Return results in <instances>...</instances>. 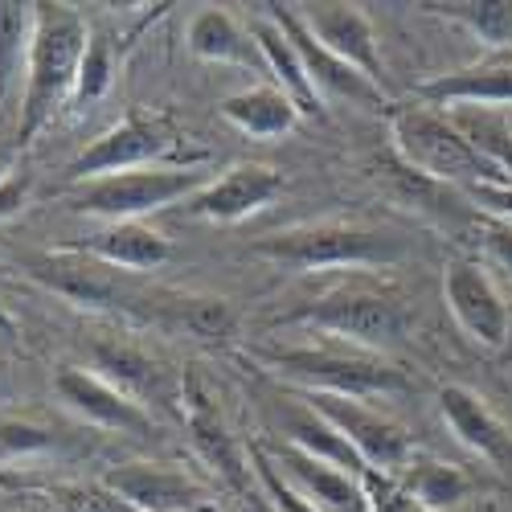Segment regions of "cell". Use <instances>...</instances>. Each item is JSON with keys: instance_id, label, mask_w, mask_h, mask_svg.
Listing matches in <instances>:
<instances>
[{"instance_id": "6da1fadb", "label": "cell", "mask_w": 512, "mask_h": 512, "mask_svg": "<svg viewBox=\"0 0 512 512\" xmlns=\"http://www.w3.org/2000/svg\"><path fill=\"white\" fill-rule=\"evenodd\" d=\"M87 41H91V25L74 5L37 0V29H33V50H29L13 148L33 144V136L41 132V127L74 99L78 66H82V54H87Z\"/></svg>"}, {"instance_id": "7a4b0ae2", "label": "cell", "mask_w": 512, "mask_h": 512, "mask_svg": "<svg viewBox=\"0 0 512 512\" xmlns=\"http://www.w3.org/2000/svg\"><path fill=\"white\" fill-rule=\"evenodd\" d=\"M287 328H316L328 332L345 345L357 349H390L410 332V308L390 283H369V279H349L328 287L316 300L300 304L295 312L279 316Z\"/></svg>"}, {"instance_id": "3957f363", "label": "cell", "mask_w": 512, "mask_h": 512, "mask_svg": "<svg viewBox=\"0 0 512 512\" xmlns=\"http://www.w3.org/2000/svg\"><path fill=\"white\" fill-rule=\"evenodd\" d=\"M259 259L283 271H361V267H390L402 259V242L386 230L357 226V222H304L275 234H263L250 246Z\"/></svg>"}, {"instance_id": "277c9868", "label": "cell", "mask_w": 512, "mask_h": 512, "mask_svg": "<svg viewBox=\"0 0 512 512\" xmlns=\"http://www.w3.org/2000/svg\"><path fill=\"white\" fill-rule=\"evenodd\" d=\"M267 365L304 386L308 394H340V398H394L410 390V377L386 361L381 353L345 345V349H328V345H291V349H275L267 353Z\"/></svg>"}, {"instance_id": "5b68a950", "label": "cell", "mask_w": 512, "mask_h": 512, "mask_svg": "<svg viewBox=\"0 0 512 512\" xmlns=\"http://www.w3.org/2000/svg\"><path fill=\"white\" fill-rule=\"evenodd\" d=\"M205 181H209L205 168L197 164H152V168H132V173L99 177L87 185H70L62 201L74 213H87V218L99 222H144L148 213L189 201Z\"/></svg>"}, {"instance_id": "8992f818", "label": "cell", "mask_w": 512, "mask_h": 512, "mask_svg": "<svg viewBox=\"0 0 512 512\" xmlns=\"http://www.w3.org/2000/svg\"><path fill=\"white\" fill-rule=\"evenodd\" d=\"M390 140H394V156L431 181H443L455 189H472L480 181H504L472 152V144L455 132V123L439 107H426V103L398 107L390 115Z\"/></svg>"}, {"instance_id": "52a82bcc", "label": "cell", "mask_w": 512, "mask_h": 512, "mask_svg": "<svg viewBox=\"0 0 512 512\" xmlns=\"http://www.w3.org/2000/svg\"><path fill=\"white\" fill-rule=\"evenodd\" d=\"M300 402L308 410H316L332 431H340L345 439L373 472H386V476H402L406 463L414 459V447H410V435L402 426L381 414L377 406L361 402V398H340V394H300Z\"/></svg>"}, {"instance_id": "ba28073f", "label": "cell", "mask_w": 512, "mask_h": 512, "mask_svg": "<svg viewBox=\"0 0 512 512\" xmlns=\"http://www.w3.org/2000/svg\"><path fill=\"white\" fill-rule=\"evenodd\" d=\"M173 144H177V136L164 119L127 115L115 127H107L103 136H95L66 164V189L99 181V177H115V173H132V168L164 164V156L173 152Z\"/></svg>"}, {"instance_id": "9c48e42d", "label": "cell", "mask_w": 512, "mask_h": 512, "mask_svg": "<svg viewBox=\"0 0 512 512\" xmlns=\"http://www.w3.org/2000/svg\"><path fill=\"white\" fill-rule=\"evenodd\" d=\"M21 271L50 287L62 300L78 304V308H132L136 291H132V275L127 271H115L91 254H82L74 246H62V250H41V254H25L21 259Z\"/></svg>"}, {"instance_id": "30bf717a", "label": "cell", "mask_w": 512, "mask_h": 512, "mask_svg": "<svg viewBox=\"0 0 512 512\" xmlns=\"http://www.w3.org/2000/svg\"><path fill=\"white\" fill-rule=\"evenodd\" d=\"M54 394L74 418L95 426V431H111V435H127V439H152V431H156L152 414L95 369L62 365L54 377Z\"/></svg>"}, {"instance_id": "8fae6325", "label": "cell", "mask_w": 512, "mask_h": 512, "mask_svg": "<svg viewBox=\"0 0 512 512\" xmlns=\"http://www.w3.org/2000/svg\"><path fill=\"white\" fill-rule=\"evenodd\" d=\"M279 193H283L279 168L259 164V160H238L226 168V173L209 177L185 201V213L189 218H201V222H213V226H238L250 218V213L267 209Z\"/></svg>"}, {"instance_id": "7c38bea8", "label": "cell", "mask_w": 512, "mask_h": 512, "mask_svg": "<svg viewBox=\"0 0 512 512\" xmlns=\"http://www.w3.org/2000/svg\"><path fill=\"white\" fill-rule=\"evenodd\" d=\"M267 17L291 37L295 54H300L308 78L316 95L328 103V99H340V103H353V107H390V95L377 87V82H369L361 70H353L349 62H340L336 54H328L320 41L308 33V25L300 21V13H295L291 5H263Z\"/></svg>"}, {"instance_id": "4fadbf2b", "label": "cell", "mask_w": 512, "mask_h": 512, "mask_svg": "<svg viewBox=\"0 0 512 512\" xmlns=\"http://www.w3.org/2000/svg\"><path fill=\"white\" fill-rule=\"evenodd\" d=\"M443 300L455 316V324L484 349H504L508 340V304L496 287V279L484 271V263L455 259L443 271Z\"/></svg>"}, {"instance_id": "5bb4252c", "label": "cell", "mask_w": 512, "mask_h": 512, "mask_svg": "<svg viewBox=\"0 0 512 512\" xmlns=\"http://www.w3.org/2000/svg\"><path fill=\"white\" fill-rule=\"evenodd\" d=\"M103 484L132 512H193L209 504V492L177 463H119Z\"/></svg>"}, {"instance_id": "9a60e30c", "label": "cell", "mask_w": 512, "mask_h": 512, "mask_svg": "<svg viewBox=\"0 0 512 512\" xmlns=\"http://www.w3.org/2000/svg\"><path fill=\"white\" fill-rule=\"evenodd\" d=\"M295 13H300L308 33L328 54L349 62L353 70H361L369 82L386 91V62H381V50H377V29L357 5H300Z\"/></svg>"}, {"instance_id": "2e32d148", "label": "cell", "mask_w": 512, "mask_h": 512, "mask_svg": "<svg viewBox=\"0 0 512 512\" xmlns=\"http://www.w3.org/2000/svg\"><path fill=\"white\" fill-rule=\"evenodd\" d=\"M414 103L426 107H504L512 111V54H492L476 66H459L439 78H426L414 91Z\"/></svg>"}, {"instance_id": "e0dca14e", "label": "cell", "mask_w": 512, "mask_h": 512, "mask_svg": "<svg viewBox=\"0 0 512 512\" xmlns=\"http://www.w3.org/2000/svg\"><path fill=\"white\" fill-rule=\"evenodd\" d=\"M439 414L451 426V435L480 455L496 472H512V431L496 418V410L467 386H443L439 390Z\"/></svg>"}, {"instance_id": "ac0fdd59", "label": "cell", "mask_w": 512, "mask_h": 512, "mask_svg": "<svg viewBox=\"0 0 512 512\" xmlns=\"http://www.w3.org/2000/svg\"><path fill=\"white\" fill-rule=\"evenodd\" d=\"M70 246L107 263V267H115V271H127V275L160 271L168 259H173V242L144 222H103Z\"/></svg>"}, {"instance_id": "d6986e66", "label": "cell", "mask_w": 512, "mask_h": 512, "mask_svg": "<svg viewBox=\"0 0 512 512\" xmlns=\"http://www.w3.org/2000/svg\"><path fill=\"white\" fill-rule=\"evenodd\" d=\"M381 181H386V189H390V197H394L398 205L414 209L418 218L435 222V226H447V230H467V226H472V230H476V222H480L476 205L467 201L463 189L414 173V168H406L398 156H390Z\"/></svg>"}, {"instance_id": "ffe728a7", "label": "cell", "mask_w": 512, "mask_h": 512, "mask_svg": "<svg viewBox=\"0 0 512 512\" xmlns=\"http://www.w3.org/2000/svg\"><path fill=\"white\" fill-rule=\"evenodd\" d=\"M250 37H254V46H259V54H263V66H267V74H271V87H279V91L295 103L300 119L328 123V107H324V99L316 95L312 78H308L304 62H300V54H295V46H291V37H287L267 13L250 25Z\"/></svg>"}, {"instance_id": "44dd1931", "label": "cell", "mask_w": 512, "mask_h": 512, "mask_svg": "<svg viewBox=\"0 0 512 512\" xmlns=\"http://www.w3.org/2000/svg\"><path fill=\"white\" fill-rule=\"evenodd\" d=\"M275 463H279V472L300 488L320 512H369L361 480L349 476V472H340V467H332L324 459H312V455H304L300 447H291V443H283Z\"/></svg>"}, {"instance_id": "7402d4cb", "label": "cell", "mask_w": 512, "mask_h": 512, "mask_svg": "<svg viewBox=\"0 0 512 512\" xmlns=\"http://www.w3.org/2000/svg\"><path fill=\"white\" fill-rule=\"evenodd\" d=\"M185 41H189V54L201 58V62L267 70L259 46H254V37H250V29H242L226 9H201V13L189 21Z\"/></svg>"}, {"instance_id": "603a6c76", "label": "cell", "mask_w": 512, "mask_h": 512, "mask_svg": "<svg viewBox=\"0 0 512 512\" xmlns=\"http://www.w3.org/2000/svg\"><path fill=\"white\" fill-rule=\"evenodd\" d=\"M222 119L250 140H279V136L295 132L300 111H295V103L279 87L267 82V87H250V91L222 99Z\"/></svg>"}, {"instance_id": "cb8c5ba5", "label": "cell", "mask_w": 512, "mask_h": 512, "mask_svg": "<svg viewBox=\"0 0 512 512\" xmlns=\"http://www.w3.org/2000/svg\"><path fill=\"white\" fill-rule=\"evenodd\" d=\"M189 406H185V414H189V435H193V447L201 451V459H209L213 467L222 472V480L230 484V488H238V492H246L250 488V459L238 451V443H234V435L226 431V422L218 418V410L209 406V398H201V394H189L185 398Z\"/></svg>"}, {"instance_id": "d4e9b609", "label": "cell", "mask_w": 512, "mask_h": 512, "mask_svg": "<svg viewBox=\"0 0 512 512\" xmlns=\"http://www.w3.org/2000/svg\"><path fill=\"white\" fill-rule=\"evenodd\" d=\"M455 132L472 144V152L496 177L512 181V111L504 107H447Z\"/></svg>"}, {"instance_id": "484cf974", "label": "cell", "mask_w": 512, "mask_h": 512, "mask_svg": "<svg viewBox=\"0 0 512 512\" xmlns=\"http://www.w3.org/2000/svg\"><path fill=\"white\" fill-rule=\"evenodd\" d=\"M37 29V5H17V0H0V107H5L29 70ZM25 91V87H21Z\"/></svg>"}, {"instance_id": "4316f807", "label": "cell", "mask_w": 512, "mask_h": 512, "mask_svg": "<svg viewBox=\"0 0 512 512\" xmlns=\"http://www.w3.org/2000/svg\"><path fill=\"white\" fill-rule=\"evenodd\" d=\"M287 443L300 447V451L312 455V459H324V463L340 467V472H349V476H357V480H365V472H373V467H369L345 439H340V431H332V426H328L316 410H308V406H295V410L287 414Z\"/></svg>"}, {"instance_id": "83f0119b", "label": "cell", "mask_w": 512, "mask_h": 512, "mask_svg": "<svg viewBox=\"0 0 512 512\" xmlns=\"http://www.w3.org/2000/svg\"><path fill=\"white\" fill-rule=\"evenodd\" d=\"M398 480L426 512L459 508L467 496H472V476L455 463H443V459H410Z\"/></svg>"}, {"instance_id": "f1b7e54d", "label": "cell", "mask_w": 512, "mask_h": 512, "mask_svg": "<svg viewBox=\"0 0 512 512\" xmlns=\"http://www.w3.org/2000/svg\"><path fill=\"white\" fill-rule=\"evenodd\" d=\"M418 9L463 25L492 54L512 50V0H447V5H418Z\"/></svg>"}, {"instance_id": "f546056e", "label": "cell", "mask_w": 512, "mask_h": 512, "mask_svg": "<svg viewBox=\"0 0 512 512\" xmlns=\"http://www.w3.org/2000/svg\"><path fill=\"white\" fill-rule=\"evenodd\" d=\"M246 459H250V472H254V480H259V488H263V496H267V504H271L275 512H320L300 488H295V484L279 472V463H275V455H271L267 447L254 443Z\"/></svg>"}, {"instance_id": "4dcf8cb0", "label": "cell", "mask_w": 512, "mask_h": 512, "mask_svg": "<svg viewBox=\"0 0 512 512\" xmlns=\"http://www.w3.org/2000/svg\"><path fill=\"white\" fill-rule=\"evenodd\" d=\"M111 87H115V50H111V41H107L103 33H91L87 54H82V66H78L74 103L91 107V103H99Z\"/></svg>"}, {"instance_id": "1f68e13d", "label": "cell", "mask_w": 512, "mask_h": 512, "mask_svg": "<svg viewBox=\"0 0 512 512\" xmlns=\"http://www.w3.org/2000/svg\"><path fill=\"white\" fill-rule=\"evenodd\" d=\"M99 369L103 377L111 381V386H119L123 394H140L144 386H152V365L132 353V349H123V345H99Z\"/></svg>"}, {"instance_id": "d6a6232c", "label": "cell", "mask_w": 512, "mask_h": 512, "mask_svg": "<svg viewBox=\"0 0 512 512\" xmlns=\"http://www.w3.org/2000/svg\"><path fill=\"white\" fill-rule=\"evenodd\" d=\"M54 451V435L37 422L21 418H0V459H29V455H46Z\"/></svg>"}, {"instance_id": "836d02e7", "label": "cell", "mask_w": 512, "mask_h": 512, "mask_svg": "<svg viewBox=\"0 0 512 512\" xmlns=\"http://www.w3.org/2000/svg\"><path fill=\"white\" fill-rule=\"evenodd\" d=\"M361 492H365L369 512H426V508L402 488V480H398V476H386V472H365Z\"/></svg>"}, {"instance_id": "e575fe53", "label": "cell", "mask_w": 512, "mask_h": 512, "mask_svg": "<svg viewBox=\"0 0 512 512\" xmlns=\"http://www.w3.org/2000/svg\"><path fill=\"white\" fill-rule=\"evenodd\" d=\"M62 508L58 512H132L107 484H74L62 488Z\"/></svg>"}, {"instance_id": "d590c367", "label": "cell", "mask_w": 512, "mask_h": 512, "mask_svg": "<svg viewBox=\"0 0 512 512\" xmlns=\"http://www.w3.org/2000/svg\"><path fill=\"white\" fill-rule=\"evenodd\" d=\"M476 238H480L484 259H488L492 267H500V271L512 275V222H504V218H484V213H480Z\"/></svg>"}, {"instance_id": "8d00e7d4", "label": "cell", "mask_w": 512, "mask_h": 512, "mask_svg": "<svg viewBox=\"0 0 512 512\" xmlns=\"http://www.w3.org/2000/svg\"><path fill=\"white\" fill-rule=\"evenodd\" d=\"M467 201L476 205V213H484V218H504L512 222V181H480L472 189H463Z\"/></svg>"}, {"instance_id": "74e56055", "label": "cell", "mask_w": 512, "mask_h": 512, "mask_svg": "<svg viewBox=\"0 0 512 512\" xmlns=\"http://www.w3.org/2000/svg\"><path fill=\"white\" fill-rule=\"evenodd\" d=\"M29 193H33V177L29 173H17L0 185V218H9V213H17V209H25V201H29Z\"/></svg>"}, {"instance_id": "f35d334b", "label": "cell", "mask_w": 512, "mask_h": 512, "mask_svg": "<svg viewBox=\"0 0 512 512\" xmlns=\"http://www.w3.org/2000/svg\"><path fill=\"white\" fill-rule=\"evenodd\" d=\"M17 173V148L13 144H0V185Z\"/></svg>"}, {"instance_id": "ab89813d", "label": "cell", "mask_w": 512, "mask_h": 512, "mask_svg": "<svg viewBox=\"0 0 512 512\" xmlns=\"http://www.w3.org/2000/svg\"><path fill=\"white\" fill-rule=\"evenodd\" d=\"M13 332H17V320L5 308H0V336H13Z\"/></svg>"}]
</instances>
